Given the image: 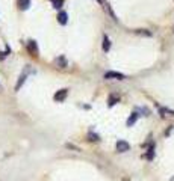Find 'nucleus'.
Returning a JSON list of instances; mask_svg holds the SVG:
<instances>
[{
    "label": "nucleus",
    "mask_w": 174,
    "mask_h": 181,
    "mask_svg": "<svg viewBox=\"0 0 174 181\" xmlns=\"http://www.w3.org/2000/svg\"><path fill=\"white\" fill-rule=\"evenodd\" d=\"M115 146H117V151H118V152H126V151L130 149V145L127 144L126 141H118Z\"/></svg>",
    "instance_id": "obj_1"
},
{
    "label": "nucleus",
    "mask_w": 174,
    "mask_h": 181,
    "mask_svg": "<svg viewBox=\"0 0 174 181\" xmlns=\"http://www.w3.org/2000/svg\"><path fill=\"white\" fill-rule=\"evenodd\" d=\"M104 79H117V80H123L124 79V74L121 72H115V71H109L104 74Z\"/></svg>",
    "instance_id": "obj_2"
},
{
    "label": "nucleus",
    "mask_w": 174,
    "mask_h": 181,
    "mask_svg": "<svg viewBox=\"0 0 174 181\" xmlns=\"http://www.w3.org/2000/svg\"><path fill=\"white\" fill-rule=\"evenodd\" d=\"M67 94H68V90H67V89L58 90V92L55 94V101H64V100H65V97H67Z\"/></svg>",
    "instance_id": "obj_3"
},
{
    "label": "nucleus",
    "mask_w": 174,
    "mask_h": 181,
    "mask_svg": "<svg viewBox=\"0 0 174 181\" xmlns=\"http://www.w3.org/2000/svg\"><path fill=\"white\" fill-rule=\"evenodd\" d=\"M27 50L34 54V56L38 54V47H36V42H35V41H29V42H27Z\"/></svg>",
    "instance_id": "obj_4"
},
{
    "label": "nucleus",
    "mask_w": 174,
    "mask_h": 181,
    "mask_svg": "<svg viewBox=\"0 0 174 181\" xmlns=\"http://www.w3.org/2000/svg\"><path fill=\"white\" fill-rule=\"evenodd\" d=\"M30 6V0H18V8L21 11H26Z\"/></svg>",
    "instance_id": "obj_5"
},
{
    "label": "nucleus",
    "mask_w": 174,
    "mask_h": 181,
    "mask_svg": "<svg viewBox=\"0 0 174 181\" xmlns=\"http://www.w3.org/2000/svg\"><path fill=\"white\" fill-rule=\"evenodd\" d=\"M58 21H59L61 24H67V21H68V14H67V12H59Z\"/></svg>",
    "instance_id": "obj_6"
},
{
    "label": "nucleus",
    "mask_w": 174,
    "mask_h": 181,
    "mask_svg": "<svg viewBox=\"0 0 174 181\" xmlns=\"http://www.w3.org/2000/svg\"><path fill=\"white\" fill-rule=\"evenodd\" d=\"M136 119H138V113H132V115H130V118L127 119V127L133 125V124L136 122Z\"/></svg>",
    "instance_id": "obj_7"
},
{
    "label": "nucleus",
    "mask_w": 174,
    "mask_h": 181,
    "mask_svg": "<svg viewBox=\"0 0 174 181\" xmlns=\"http://www.w3.org/2000/svg\"><path fill=\"white\" fill-rule=\"evenodd\" d=\"M111 48V42H109V38L104 35V38H103V50L104 52H107Z\"/></svg>",
    "instance_id": "obj_8"
},
{
    "label": "nucleus",
    "mask_w": 174,
    "mask_h": 181,
    "mask_svg": "<svg viewBox=\"0 0 174 181\" xmlns=\"http://www.w3.org/2000/svg\"><path fill=\"white\" fill-rule=\"evenodd\" d=\"M117 101H118V97H117V98H115V95H111V97H109V106H111V107H112Z\"/></svg>",
    "instance_id": "obj_9"
},
{
    "label": "nucleus",
    "mask_w": 174,
    "mask_h": 181,
    "mask_svg": "<svg viewBox=\"0 0 174 181\" xmlns=\"http://www.w3.org/2000/svg\"><path fill=\"white\" fill-rule=\"evenodd\" d=\"M53 3H55V8H61L62 6V0H53Z\"/></svg>",
    "instance_id": "obj_10"
},
{
    "label": "nucleus",
    "mask_w": 174,
    "mask_h": 181,
    "mask_svg": "<svg viewBox=\"0 0 174 181\" xmlns=\"http://www.w3.org/2000/svg\"><path fill=\"white\" fill-rule=\"evenodd\" d=\"M171 181H174V177H173V178H171Z\"/></svg>",
    "instance_id": "obj_11"
}]
</instances>
